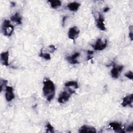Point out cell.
Returning <instances> with one entry per match:
<instances>
[{
    "mask_svg": "<svg viewBox=\"0 0 133 133\" xmlns=\"http://www.w3.org/2000/svg\"><path fill=\"white\" fill-rule=\"evenodd\" d=\"M133 101V95L131 94L130 95H127L125 97L122 102V105L123 107H126L127 106H130L132 107V103Z\"/></svg>",
    "mask_w": 133,
    "mask_h": 133,
    "instance_id": "cell-11",
    "label": "cell"
},
{
    "mask_svg": "<svg viewBox=\"0 0 133 133\" xmlns=\"http://www.w3.org/2000/svg\"><path fill=\"white\" fill-rule=\"evenodd\" d=\"M43 92L44 97L48 102L53 99L55 94V86L52 81L45 78L43 82Z\"/></svg>",
    "mask_w": 133,
    "mask_h": 133,
    "instance_id": "cell-1",
    "label": "cell"
},
{
    "mask_svg": "<svg viewBox=\"0 0 133 133\" xmlns=\"http://www.w3.org/2000/svg\"><path fill=\"white\" fill-rule=\"evenodd\" d=\"M39 56L40 57L43 58L44 59H45L46 60H50V59H51V57H50V55L49 54L44 53L43 52L42 50L41 51V52L39 54Z\"/></svg>",
    "mask_w": 133,
    "mask_h": 133,
    "instance_id": "cell-18",
    "label": "cell"
},
{
    "mask_svg": "<svg viewBox=\"0 0 133 133\" xmlns=\"http://www.w3.org/2000/svg\"><path fill=\"white\" fill-rule=\"evenodd\" d=\"M79 33V30L77 28V26H73L69 29L68 32V37L69 38L72 39L74 41L75 39L77 37Z\"/></svg>",
    "mask_w": 133,
    "mask_h": 133,
    "instance_id": "cell-7",
    "label": "cell"
},
{
    "mask_svg": "<svg viewBox=\"0 0 133 133\" xmlns=\"http://www.w3.org/2000/svg\"><path fill=\"white\" fill-rule=\"evenodd\" d=\"M48 2L50 3V6L52 8H56L58 7H59L61 5V2L60 1L56 0V1H48Z\"/></svg>",
    "mask_w": 133,
    "mask_h": 133,
    "instance_id": "cell-17",
    "label": "cell"
},
{
    "mask_svg": "<svg viewBox=\"0 0 133 133\" xmlns=\"http://www.w3.org/2000/svg\"><path fill=\"white\" fill-rule=\"evenodd\" d=\"M130 28H131V29H130V31L129 32V38H130V39H131V41H132V34H133V32H132V26L131 25V26H130Z\"/></svg>",
    "mask_w": 133,
    "mask_h": 133,
    "instance_id": "cell-25",
    "label": "cell"
},
{
    "mask_svg": "<svg viewBox=\"0 0 133 133\" xmlns=\"http://www.w3.org/2000/svg\"><path fill=\"white\" fill-rule=\"evenodd\" d=\"M72 94L68 90H64L60 93L58 98V101L60 103H64L68 101L71 97Z\"/></svg>",
    "mask_w": 133,
    "mask_h": 133,
    "instance_id": "cell-5",
    "label": "cell"
},
{
    "mask_svg": "<svg viewBox=\"0 0 133 133\" xmlns=\"http://www.w3.org/2000/svg\"><path fill=\"white\" fill-rule=\"evenodd\" d=\"M79 6L80 4L77 2H72L67 5V7L69 8V9L72 11H77Z\"/></svg>",
    "mask_w": 133,
    "mask_h": 133,
    "instance_id": "cell-15",
    "label": "cell"
},
{
    "mask_svg": "<svg viewBox=\"0 0 133 133\" xmlns=\"http://www.w3.org/2000/svg\"><path fill=\"white\" fill-rule=\"evenodd\" d=\"M80 54L79 52H75L73 54L72 56H68L66 57V60L71 64H76L79 63V62L77 61V58L79 56Z\"/></svg>",
    "mask_w": 133,
    "mask_h": 133,
    "instance_id": "cell-12",
    "label": "cell"
},
{
    "mask_svg": "<svg viewBox=\"0 0 133 133\" xmlns=\"http://www.w3.org/2000/svg\"><path fill=\"white\" fill-rule=\"evenodd\" d=\"M64 86L65 87H74L75 89H77L78 88V83L76 81H69L66 82L64 84Z\"/></svg>",
    "mask_w": 133,
    "mask_h": 133,
    "instance_id": "cell-16",
    "label": "cell"
},
{
    "mask_svg": "<svg viewBox=\"0 0 133 133\" xmlns=\"http://www.w3.org/2000/svg\"><path fill=\"white\" fill-rule=\"evenodd\" d=\"M124 76L131 80H132V79H133V73L131 71H129L127 72V73H126L124 74Z\"/></svg>",
    "mask_w": 133,
    "mask_h": 133,
    "instance_id": "cell-21",
    "label": "cell"
},
{
    "mask_svg": "<svg viewBox=\"0 0 133 133\" xmlns=\"http://www.w3.org/2000/svg\"><path fill=\"white\" fill-rule=\"evenodd\" d=\"M48 48H49V51L50 53L54 52L55 51V50L56 49V46H55V45H49Z\"/></svg>",
    "mask_w": 133,
    "mask_h": 133,
    "instance_id": "cell-22",
    "label": "cell"
},
{
    "mask_svg": "<svg viewBox=\"0 0 133 133\" xmlns=\"http://www.w3.org/2000/svg\"><path fill=\"white\" fill-rule=\"evenodd\" d=\"M107 44V39H105L104 41H103L101 38H98L96 43L94 45H92V47L95 50H102L106 48Z\"/></svg>",
    "mask_w": 133,
    "mask_h": 133,
    "instance_id": "cell-3",
    "label": "cell"
},
{
    "mask_svg": "<svg viewBox=\"0 0 133 133\" xmlns=\"http://www.w3.org/2000/svg\"><path fill=\"white\" fill-rule=\"evenodd\" d=\"M10 19L12 21L18 24H21L22 23V17L19 12H16L10 17Z\"/></svg>",
    "mask_w": 133,
    "mask_h": 133,
    "instance_id": "cell-14",
    "label": "cell"
},
{
    "mask_svg": "<svg viewBox=\"0 0 133 133\" xmlns=\"http://www.w3.org/2000/svg\"><path fill=\"white\" fill-rule=\"evenodd\" d=\"M126 131L132 132L133 131V124L131 123L126 128Z\"/></svg>",
    "mask_w": 133,
    "mask_h": 133,
    "instance_id": "cell-24",
    "label": "cell"
},
{
    "mask_svg": "<svg viewBox=\"0 0 133 133\" xmlns=\"http://www.w3.org/2000/svg\"><path fill=\"white\" fill-rule=\"evenodd\" d=\"M46 128H47V130H46L47 132H51V133L54 132V128L50 123H47V124H46Z\"/></svg>",
    "mask_w": 133,
    "mask_h": 133,
    "instance_id": "cell-19",
    "label": "cell"
},
{
    "mask_svg": "<svg viewBox=\"0 0 133 133\" xmlns=\"http://www.w3.org/2000/svg\"><path fill=\"white\" fill-rule=\"evenodd\" d=\"M124 66L122 65H117L114 64L113 68L111 70V75L112 77L114 78H117L119 77V73L122 72Z\"/></svg>",
    "mask_w": 133,
    "mask_h": 133,
    "instance_id": "cell-4",
    "label": "cell"
},
{
    "mask_svg": "<svg viewBox=\"0 0 133 133\" xmlns=\"http://www.w3.org/2000/svg\"><path fill=\"white\" fill-rule=\"evenodd\" d=\"M94 54V51H91V50H88L87 51V60H89L91 59H92V55Z\"/></svg>",
    "mask_w": 133,
    "mask_h": 133,
    "instance_id": "cell-23",
    "label": "cell"
},
{
    "mask_svg": "<svg viewBox=\"0 0 133 133\" xmlns=\"http://www.w3.org/2000/svg\"><path fill=\"white\" fill-rule=\"evenodd\" d=\"M5 98L7 101L10 102L15 98V94L12 87L7 86L5 87Z\"/></svg>",
    "mask_w": 133,
    "mask_h": 133,
    "instance_id": "cell-6",
    "label": "cell"
},
{
    "mask_svg": "<svg viewBox=\"0 0 133 133\" xmlns=\"http://www.w3.org/2000/svg\"><path fill=\"white\" fill-rule=\"evenodd\" d=\"M79 132H96V129L95 127L87 125L82 126L78 130Z\"/></svg>",
    "mask_w": 133,
    "mask_h": 133,
    "instance_id": "cell-13",
    "label": "cell"
},
{
    "mask_svg": "<svg viewBox=\"0 0 133 133\" xmlns=\"http://www.w3.org/2000/svg\"><path fill=\"white\" fill-rule=\"evenodd\" d=\"M8 81L5 79H1V86H0V91H2L3 90V88L4 87H6V84H7Z\"/></svg>",
    "mask_w": 133,
    "mask_h": 133,
    "instance_id": "cell-20",
    "label": "cell"
},
{
    "mask_svg": "<svg viewBox=\"0 0 133 133\" xmlns=\"http://www.w3.org/2000/svg\"><path fill=\"white\" fill-rule=\"evenodd\" d=\"M97 27L101 31H105L106 28L104 24V18L101 14H99V17L96 20Z\"/></svg>",
    "mask_w": 133,
    "mask_h": 133,
    "instance_id": "cell-8",
    "label": "cell"
},
{
    "mask_svg": "<svg viewBox=\"0 0 133 133\" xmlns=\"http://www.w3.org/2000/svg\"><path fill=\"white\" fill-rule=\"evenodd\" d=\"M14 30V26L10 23L8 20H4L2 25V31L3 34L7 37H10Z\"/></svg>",
    "mask_w": 133,
    "mask_h": 133,
    "instance_id": "cell-2",
    "label": "cell"
},
{
    "mask_svg": "<svg viewBox=\"0 0 133 133\" xmlns=\"http://www.w3.org/2000/svg\"><path fill=\"white\" fill-rule=\"evenodd\" d=\"M109 126L116 132H125V131L122 128L121 123L116 122H112L109 123Z\"/></svg>",
    "mask_w": 133,
    "mask_h": 133,
    "instance_id": "cell-9",
    "label": "cell"
},
{
    "mask_svg": "<svg viewBox=\"0 0 133 133\" xmlns=\"http://www.w3.org/2000/svg\"><path fill=\"white\" fill-rule=\"evenodd\" d=\"M1 62L5 66H8L9 65V51L7 50L5 52H3L1 54Z\"/></svg>",
    "mask_w": 133,
    "mask_h": 133,
    "instance_id": "cell-10",
    "label": "cell"
},
{
    "mask_svg": "<svg viewBox=\"0 0 133 133\" xmlns=\"http://www.w3.org/2000/svg\"><path fill=\"white\" fill-rule=\"evenodd\" d=\"M66 18V17L65 16V17H63V19H62V24H63V25L64 24V22H65V20Z\"/></svg>",
    "mask_w": 133,
    "mask_h": 133,
    "instance_id": "cell-27",
    "label": "cell"
},
{
    "mask_svg": "<svg viewBox=\"0 0 133 133\" xmlns=\"http://www.w3.org/2000/svg\"><path fill=\"white\" fill-rule=\"evenodd\" d=\"M109 10V7H105V8H104L103 11H104V12H106L108 11Z\"/></svg>",
    "mask_w": 133,
    "mask_h": 133,
    "instance_id": "cell-26",
    "label": "cell"
}]
</instances>
